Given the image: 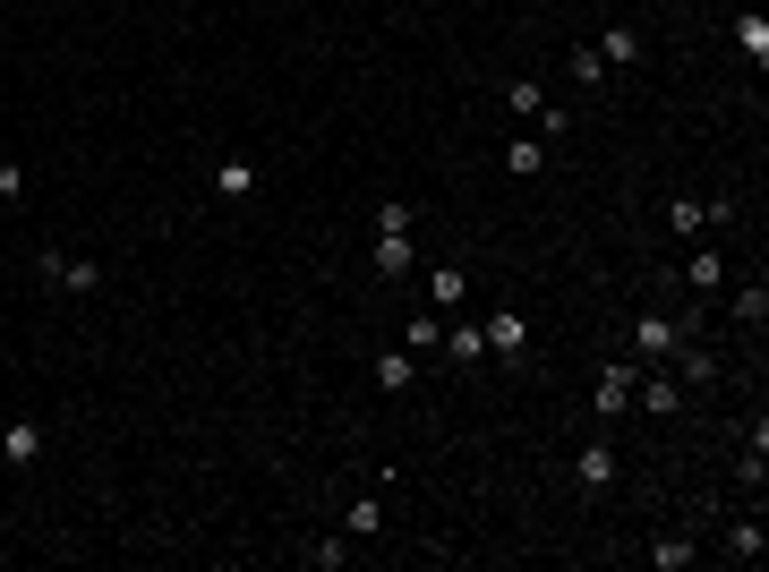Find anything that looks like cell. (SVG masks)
Here are the masks:
<instances>
[{
	"instance_id": "1",
	"label": "cell",
	"mask_w": 769,
	"mask_h": 572,
	"mask_svg": "<svg viewBox=\"0 0 769 572\" xmlns=\"http://www.w3.org/2000/svg\"><path fill=\"white\" fill-rule=\"evenodd\" d=\"M43 445H52V436H43V419H0V462H9V470H34V462H43Z\"/></svg>"
},
{
	"instance_id": "2",
	"label": "cell",
	"mask_w": 769,
	"mask_h": 572,
	"mask_svg": "<svg viewBox=\"0 0 769 572\" xmlns=\"http://www.w3.org/2000/svg\"><path fill=\"white\" fill-rule=\"evenodd\" d=\"M633 384H641V359H608V368H599V393H590V402H599V419L633 411Z\"/></svg>"
},
{
	"instance_id": "3",
	"label": "cell",
	"mask_w": 769,
	"mask_h": 572,
	"mask_svg": "<svg viewBox=\"0 0 769 572\" xmlns=\"http://www.w3.org/2000/svg\"><path fill=\"white\" fill-rule=\"evenodd\" d=\"M480 342L496 350V359H522V350H530V317H522V308H487Z\"/></svg>"
},
{
	"instance_id": "4",
	"label": "cell",
	"mask_w": 769,
	"mask_h": 572,
	"mask_svg": "<svg viewBox=\"0 0 769 572\" xmlns=\"http://www.w3.org/2000/svg\"><path fill=\"white\" fill-rule=\"evenodd\" d=\"M43 283L69 290V299H86V290L103 283V265H95V256H61V248H52V256H43Z\"/></svg>"
},
{
	"instance_id": "5",
	"label": "cell",
	"mask_w": 769,
	"mask_h": 572,
	"mask_svg": "<svg viewBox=\"0 0 769 572\" xmlns=\"http://www.w3.org/2000/svg\"><path fill=\"white\" fill-rule=\"evenodd\" d=\"M709 223H736V205H702V197H675V205H667V231H675V240H702Z\"/></svg>"
},
{
	"instance_id": "6",
	"label": "cell",
	"mask_w": 769,
	"mask_h": 572,
	"mask_svg": "<svg viewBox=\"0 0 769 572\" xmlns=\"http://www.w3.org/2000/svg\"><path fill=\"white\" fill-rule=\"evenodd\" d=\"M608 478H615V445H608V436H590V445L573 453V487H581V496H599Z\"/></svg>"
},
{
	"instance_id": "7",
	"label": "cell",
	"mask_w": 769,
	"mask_h": 572,
	"mask_svg": "<svg viewBox=\"0 0 769 572\" xmlns=\"http://www.w3.org/2000/svg\"><path fill=\"white\" fill-rule=\"evenodd\" d=\"M675 342H684V325H675V317H659V308L633 317V359H667Z\"/></svg>"
},
{
	"instance_id": "8",
	"label": "cell",
	"mask_w": 769,
	"mask_h": 572,
	"mask_svg": "<svg viewBox=\"0 0 769 572\" xmlns=\"http://www.w3.org/2000/svg\"><path fill=\"white\" fill-rule=\"evenodd\" d=\"M368 265H377L384 283H402V274H411V231H377V248H368Z\"/></svg>"
},
{
	"instance_id": "9",
	"label": "cell",
	"mask_w": 769,
	"mask_h": 572,
	"mask_svg": "<svg viewBox=\"0 0 769 572\" xmlns=\"http://www.w3.org/2000/svg\"><path fill=\"white\" fill-rule=\"evenodd\" d=\"M736 52L752 68H769V9H744V18H736Z\"/></svg>"
},
{
	"instance_id": "10",
	"label": "cell",
	"mask_w": 769,
	"mask_h": 572,
	"mask_svg": "<svg viewBox=\"0 0 769 572\" xmlns=\"http://www.w3.org/2000/svg\"><path fill=\"white\" fill-rule=\"evenodd\" d=\"M641 52H650L641 27H608V34H599V61H608V68H641Z\"/></svg>"
},
{
	"instance_id": "11",
	"label": "cell",
	"mask_w": 769,
	"mask_h": 572,
	"mask_svg": "<svg viewBox=\"0 0 769 572\" xmlns=\"http://www.w3.org/2000/svg\"><path fill=\"white\" fill-rule=\"evenodd\" d=\"M684 283H693V290H727V256H718V248H693V256H684Z\"/></svg>"
},
{
	"instance_id": "12",
	"label": "cell",
	"mask_w": 769,
	"mask_h": 572,
	"mask_svg": "<svg viewBox=\"0 0 769 572\" xmlns=\"http://www.w3.org/2000/svg\"><path fill=\"white\" fill-rule=\"evenodd\" d=\"M727 308H736V325H752V333H761V325H769V283L752 274V283H744L736 299H727Z\"/></svg>"
},
{
	"instance_id": "13",
	"label": "cell",
	"mask_w": 769,
	"mask_h": 572,
	"mask_svg": "<svg viewBox=\"0 0 769 572\" xmlns=\"http://www.w3.org/2000/svg\"><path fill=\"white\" fill-rule=\"evenodd\" d=\"M428 299H436V308H462V299H471V274H462V265H436V274H428Z\"/></svg>"
},
{
	"instance_id": "14",
	"label": "cell",
	"mask_w": 769,
	"mask_h": 572,
	"mask_svg": "<svg viewBox=\"0 0 769 572\" xmlns=\"http://www.w3.org/2000/svg\"><path fill=\"white\" fill-rule=\"evenodd\" d=\"M505 112H513V120H539V112H547V86H539V77H513V86H505Z\"/></svg>"
},
{
	"instance_id": "15",
	"label": "cell",
	"mask_w": 769,
	"mask_h": 572,
	"mask_svg": "<svg viewBox=\"0 0 769 572\" xmlns=\"http://www.w3.org/2000/svg\"><path fill=\"white\" fill-rule=\"evenodd\" d=\"M505 171H513V180H539V171H547V146H539V137H513V146H505Z\"/></svg>"
},
{
	"instance_id": "16",
	"label": "cell",
	"mask_w": 769,
	"mask_h": 572,
	"mask_svg": "<svg viewBox=\"0 0 769 572\" xmlns=\"http://www.w3.org/2000/svg\"><path fill=\"white\" fill-rule=\"evenodd\" d=\"M667 359L684 368V384H709V377H718V350H702V342H675Z\"/></svg>"
},
{
	"instance_id": "17",
	"label": "cell",
	"mask_w": 769,
	"mask_h": 572,
	"mask_svg": "<svg viewBox=\"0 0 769 572\" xmlns=\"http://www.w3.org/2000/svg\"><path fill=\"white\" fill-rule=\"evenodd\" d=\"M761 547H769L761 512H752V521H736V530H727V555H736V564H761Z\"/></svg>"
},
{
	"instance_id": "18",
	"label": "cell",
	"mask_w": 769,
	"mask_h": 572,
	"mask_svg": "<svg viewBox=\"0 0 769 572\" xmlns=\"http://www.w3.org/2000/svg\"><path fill=\"white\" fill-rule=\"evenodd\" d=\"M214 197H256V162H214Z\"/></svg>"
},
{
	"instance_id": "19",
	"label": "cell",
	"mask_w": 769,
	"mask_h": 572,
	"mask_svg": "<svg viewBox=\"0 0 769 572\" xmlns=\"http://www.w3.org/2000/svg\"><path fill=\"white\" fill-rule=\"evenodd\" d=\"M377 393H411V350H384L377 359Z\"/></svg>"
},
{
	"instance_id": "20",
	"label": "cell",
	"mask_w": 769,
	"mask_h": 572,
	"mask_svg": "<svg viewBox=\"0 0 769 572\" xmlns=\"http://www.w3.org/2000/svg\"><path fill=\"white\" fill-rule=\"evenodd\" d=\"M573 86H608V61H599V43H573Z\"/></svg>"
},
{
	"instance_id": "21",
	"label": "cell",
	"mask_w": 769,
	"mask_h": 572,
	"mask_svg": "<svg viewBox=\"0 0 769 572\" xmlns=\"http://www.w3.org/2000/svg\"><path fill=\"white\" fill-rule=\"evenodd\" d=\"M436 350H445V359H462V368H471V359H480V325H445V342H436Z\"/></svg>"
},
{
	"instance_id": "22",
	"label": "cell",
	"mask_w": 769,
	"mask_h": 572,
	"mask_svg": "<svg viewBox=\"0 0 769 572\" xmlns=\"http://www.w3.org/2000/svg\"><path fill=\"white\" fill-rule=\"evenodd\" d=\"M343 530H351V539H377V530H384V505H377V496H359V505L343 512Z\"/></svg>"
},
{
	"instance_id": "23",
	"label": "cell",
	"mask_w": 769,
	"mask_h": 572,
	"mask_svg": "<svg viewBox=\"0 0 769 572\" xmlns=\"http://www.w3.org/2000/svg\"><path fill=\"white\" fill-rule=\"evenodd\" d=\"M693 555H702L693 539H650V564H659V572H684Z\"/></svg>"
},
{
	"instance_id": "24",
	"label": "cell",
	"mask_w": 769,
	"mask_h": 572,
	"mask_svg": "<svg viewBox=\"0 0 769 572\" xmlns=\"http://www.w3.org/2000/svg\"><path fill=\"white\" fill-rule=\"evenodd\" d=\"M633 402H641V411H675V377H641Z\"/></svg>"
},
{
	"instance_id": "25",
	"label": "cell",
	"mask_w": 769,
	"mask_h": 572,
	"mask_svg": "<svg viewBox=\"0 0 769 572\" xmlns=\"http://www.w3.org/2000/svg\"><path fill=\"white\" fill-rule=\"evenodd\" d=\"M308 564H317V572H343V564H351V547H343V539H317V547H308Z\"/></svg>"
},
{
	"instance_id": "26",
	"label": "cell",
	"mask_w": 769,
	"mask_h": 572,
	"mask_svg": "<svg viewBox=\"0 0 769 572\" xmlns=\"http://www.w3.org/2000/svg\"><path fill=\"white\" fill-rule=\"evenodd\" d=\"M27 197V162H0V205H18Z\"/></svg>"
},
{
	"instance_id": "27",
	"label": "cell",
	"mask_w": 769,
	"mask_h": 572,
	"mask_svg": "<svg viewBox=\"0 0 769 572\" xmlns=\"http://www.w3.org/2000/svg\"><path fill=\"white\" fill-rule=\"evenodd\" d=\"M0 419H9V411H0Z\"/></svg>"
}]
</instances>
